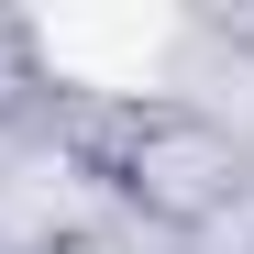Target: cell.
I'll use <instances>...</instances> for the list:
<instances>
[{
    "instance_id": "1",
    "label": "cell",
    "mask_w": 254,
    "mask_h": 254,
    "mask_svg": "<svg viewBox=\"0 0 254 254\" xmlns=\"http://www.w3.org/2000/svg\"><path fill=\"white\" fill-rule=\"evenodd\" d=\"M33 45H45V66L77 77V89H155L177 22H166V11H56Z\"/></svg>"
}]
</instances>
